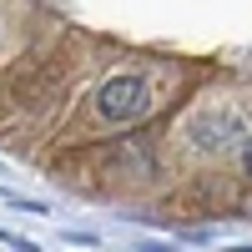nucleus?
<instances>
[{
  "label": "nucleus",
  "mask_w": 252,
  "mask_h": 252,
  "mask_svg": "<svg viewBox=\"0 0 252 252\" xmlns=\"http://www.w3.org/2000/svg\"><path fill=\"white\" fill-rule=\"evenodd\" d=\"M0 242H5V247H15V252H35V242H26V237H15V232H0Z\"/></svg>",
  "instance_id": "3"
},
{
  "label": "nucleus",
  "mask_w": 252,
  "mask_h": 252,
  "mask_svg": "<svg viewBox=\"0 0 252 252\" xmlns=\"http://www.w3.org/2000/svg\"><path fill=\"white\" fill-rule=\"evenodd\" d=\"M192 141L207 146V152H217V146H232L237 141V116H202L192 126Z\"/></svg>",
  "instance_id": "2"
},
{
  "label": "nucleus",
  "mask_w": 252,
  "mask_h": 252,
  "mask_svg": "<svg viewBox=\"0 0 252 252\" xmlns=\"http://www.w3.org/2000/svg\"><path fill=\"white\" fill-rule=\"evenodd\" d=\"M237 252H252V247H237Z\"/></svg>",
  "instance_id": "6"
},
{
  "label": "nucleus",
  "mask_w": 252,
  "mask_h": 252,
  "mask_svg": "<svg viewBox=\"0 0 252 252\" xmlns=\"http://www.w3.org/2000/svg\"><path fill=\"white\" fill-rule=\"evenodd\" d=\"M141 252H172V247H141Z\"/></svg>",
  "instance_id": "5"
},
{
  "label": "nucleus",
  "mask_w": 252,
  "mask_h": 252,
  "mask_svg": "<svg viewBox=\"0 0 252 252\" xmlns=\"http://www.w3.org/2000/svg\"><path fill=\"white\" fill-rule=\"evenodd\" d=\"M96 106L106 121H141L152 111V86L141 76H111L106 86L96 91Z\"/></svg>",
  "instance_id": "1"
},
{
  "label": "nucleus",
  "mask_w": 252,
  "mask_h": 252,
  "mask_svg": "<svg viewBox=\"0 0 252 252\" xmlns=\"http://www.w3.org/2000/svg\"><path fill=\"white\" fill-rule=\"evenodd\" d=\"M242 172H252V141L242 146Z\"/></svg>",
  "instance_id": "4"
}]
</instances>
